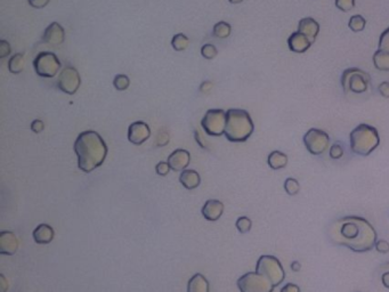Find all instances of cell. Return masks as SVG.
<instances>
[{
  "mask_svg": "<svg viewBox=\"0 0 389 292\" xmlns=\"http://www.w3.org/2000/svg\"><path fill=\"white\" fill-rule=\"evenodd\" d=\"M25 66V59H24V55L23 54H15L9 58L8 62V70L9 72H12L13 75H18L21 73L23 70H24Z\"/></svg>",
  "mask_w": 389,
  "mask_h": 292,
  "instance_id": "obj_24",
  "label": "cell"
},
{
  "mask_svg": "<svg viewBox=\"0 0 389 292\" xmlns=\"http://www.w3.org/2000/svg\"><path fill=\"white\" fill-rule=\"evenodd\" d=\"M355 6V0H336V7L341 12H349Z\"/></svg>",
  "mask_w": 389,
  "mask_h": 292,
  "instance_id": "obj_32",
  "label": "cell"
},
{
  "mask_svg": "<svg viewBox=\"0 0 389 292\" xmlns=\"http://www.w3.org/2000/svg\"><path fill=\"white\" fill-rule=\"evenodd\" d=\"M45 129V123L44 121L39 120V119H37V120H33L31 123V130L36 132V134H39V132H41Z\"/></svg>",
  "mask_w": 389,
  "mask_h": 292,
  "instance_id": "obj_38",
  "label": "cell"
},
{
  "mask_svg": "<svg viewBox=\"0 0 389 292\" xmlns=\"http://www.w3.org/2000/svg\"><path fill=\"white\" fill-rule=\"evenodd\" d=\"M187 292H209L208 280L202 274H194L187 283Z\"/></svg>",
  "mask_w": 389,
  "mask_h": 292,
  "instance_id": "obj_21",
  "label": "cell"
},
{
  "mask_svg": "<svg viewBox=\"0 0 389 292\" xmlns=\"http://www.w3.org/2000/svg\"><path fill=\"white\" fill-rule=\"evenodd\" d=\"M351 152L361 157H368L380 144V137L376 128L361 123L351 130L349 135Z\"/></svg>",
  "mask_w": 389,
  "mask_h": 292,
  "instance_id": "obj_4",
  "label": "cell"
},
{
  "mask_svg": "<svg viewBox=\"0 0 389 292\" xmlns=\"http://www.w3.org/2000/svg\"><path fill=\"white\" fill-rule=\"evenodd\" d=\"M201 126L208 136L219 137L225 134L226 112L222 108H211L205 112Z\"/></svg>",
  "mask_w": 389,
  "mask_h": 292,
  "instance_id": "obj_8",
  "label": "cell"
},
{
  "mask_svg": "<svg viewBox=\"0 0 389 292\" xmlns=\"http://www.w3.org/2000/svg\"><path fill=\"white\" fill-rule=\"evenodd\" d=\"M33 67L39 77L53 78L61 68V62L54 53L41 52L33 59Z\"/></svg>",
  "mask_w": 389,
  "mask_h": 292,
  "instance_id": "obj_9",
  "label": "cell"
},
{
  "mask_svg": "<svg viewBox=\"0 0 389 292\" xmlns=\"http://www.w3.org/2000/svg\"><path fill=\"white\" fill-rule=\"evenodd\" d=\"M285 190L289 195L298 194L299 191H300L299 181L292 177L287 178L286 181H285Z\"/></svg>",
  "mask_w": 389,
  "mask_h": 292,
  "instance_id": "obj_30",
  "label": "cell"
},
{
  "mask_svg": "<svg viewBox=\"0 0 389 292\" xmlns=\"http://www.w3.org/2000/svg\"><path fill=\"white\" fill-rule=\"evenodd\" d=\"M290 267L292 269V272H299L300 268H301V265L299 262H297V260H295V262H292Z\"/></svg>",
  "mask_w": 389,
  "mask_h": 292,
  "instance_id": "obj_45",
  "label": "cell"
},
{
  "mask_svg": "<svg viewBox=\"0 0 389 292\" xmlns=\"http://www.w3.org/2000/svg\"><path fill=\"white\" fill-rule=\"evenodd\" d=\"M12 52L11 45L6 40H0V58L7 57Z\"/></svg>",
  "mask_w": 389,
  "mask_h": 292,
  "instance_id": "obj_36",
  "label": "cell"
},
{
  "mask_svg": "<svg viewBox=\"0 0 389 292\" xmlns=\"http://www.w3.org/2000/svg\"><path fill=\"white\" fill-rule=\"evenodd\" d=\"M170 166H169L168 162L164 161H160L157 166H155V171L159 176H167L169 171H170Z\"/></svg>",
  "mask_w": 389,
  "mask_h": 292,
  "instance_id": "obj_34",
  "label": "cell"
},
{
  "mask_svg": "<svg viewBox=\"0 0 389 292\" xmlns=\"http://www.w3.org/2000/svg\"><path fill=\"white\" fill-rule=\"evenodd\" d=\"M201 54H202V56L204 58L207 59H214L215 57L217 56L218 54V50L217 48L215 47L214 45L211 44H205L202 46V48H201Z\"/></svg>",
  "mask_w": 389,
  "mask_h": 292,
  "instance_id": "obj_31",
  "label": "cell"
},
{
  "mask_svg": "<svg viewBox=\"0 0 389 292\" xmlns=\"http://www.w3.org/2000/svg\"><path fill=\"white\" fill-rule=\"evenodd\" d=\"M228 2H230L231 4H240L243 2V0H228Z\"/></svg>",
  "mask_w": 389,
  "mask_h": 292,
  "instance_id": "obj_46",
  "label": "cell"
},
{
  "mask_svg": "<svg viewBox=\"0 0 389 292\" xmlns=\"http://www.w3.org/2000/svg\"><path fill=\"white\" fill-rule=\"evenodd\" d=\"M304 144L308 152L313 155H321L330 145V137L324 130L310 128L304 135Z\"/></svg>",
  "mask_w": 389,
  "mask_h": 292,
  "instance_id": "obj_10",
  "label": "cell"
},
{
  "mask_svg": "<svg viewBox=\"0 0 389 292\" xmlns=\"http://www.w3.org/2000/svg\"><path fill=\"white\" fill-rule=\"evenodd\" d=\"M81 85V78L77 68L73 66H65L61 71L57 79V86L63 93L73 95L76 94Z\"/></svg>",
  "mask_w": 389,
  "mask_h": 292,
  "instance_id": "obj_11",
  "label": "cell"
},
{
  "mask_svg": "<svg viewBox=\"0 0 389 292\" xmlns=\"http://www.w3.org/2000/svg\"><path fill=\"white\" fill-rule=\"evenodd\" d=\"M288 46H289L291 52L303 54L312 46V43H310L309 39L305 34L299 31H296L288 38Z\"/></svg>",
  "mask_w": 389,
  "mask_h": 292,
  "instance_id": "obj_17",
  "label": "cell"
},
{
  "mask_svg": "<svg viewBox=\"0 0 389 292\" xmlns=\"http://www.w3.org/2000/svg\"><path fill=\"white\" fill-rule=\"evenodd\" d=\"M78 158V168L89 173L103 164L108 155V146L98 132L82 131L73 145Z\"/></svg>",
  "mask_w": 389,
  "mask_h": 292,
  "instance_id": "obj_2",
  "label": "cell"
},
{
  "mask_svg": "<svg viewBox=\"0 0 389 292\" xmlns=\"http://www.w3.org/2000/svg\"><path fill=\"white\" fill-rule=\"evenodd\" d=\"M381 283L386 289L389 290V272H385L381 275Z\"/></svg>",
  "mask_w": 389,
  "mask_h": 292,
  "instance_id": "obj_43",
  "label": "cell"
},
{
  "mask_svg": "<svg viewBox=\"0 0 389 292\" xmlns=\"http://www.w3.org/2000/svg\"><path fill=\"white\" fill-rule=\"evenodd\" d=\"M256 272L262 274L274 286L280 285L285 281L286 272L280 260L274 256H260L256 265Z\"/></svg>",
  "mask_w": 389,
  "mask_h": 292,
  "instance_id": "obj_5",
  "label": "cell"
},
{
  "mask_svg": "<svg viewBox=\"0 0 389 292\" xmlns=\"http://www.w3.org/2000/svg\"><path fill=\"white\" fill-rule=\"evenodd\" d=\"M190 45V39L184 33H177L172 36L171 39V46L172 48L177 50V52H183Z\"/></svg>",
  "mask_w": 389,
  "mask_h": 292,
  "instance_id": "obj_26",
  "label": "cell"
},
{
  "mask_svg": "<svg viewBox=\"0 0 389 292\" xmlns=\"http://www.w3.org/2000/svg\"><path fill=\"white\" fill-rule=\"evenodd\" d=\"M27 2H29L31 7L40 9V8H44V7L47 6L50 0H27Z\"/></svg>",
  "mask_w": 389,
  "mask_h": 292,
  "instance_id": "obj_39",
  "label": "cell"
},
{
  "mask_svg": "<svg viewBox=\"0 0 389 292\" xmlns=\"http://www.w3.org/2000/svg\"><path fill=\"white\" fill-rule=\"evenodd\" d=\"M211 82L209 81H205L202 84V86L200 87V90L203 91V93H207V91H210V89H211Z\"/></svg>",
  "mask_w": 389,
  "mask_h": 292,
  "instance_id": "obj_44",
  "label": "cell"
},
{
  "mask_svg": "<svg viewBox=\"0 0 389 292\" xmlns=\"http://www.w3.org/2000/svg\"><path fill=\"white\" fill-rule=\"evenodd\" d=\"M18 240L13 232H0V253L13 256L18 249Z\"/></svg>",
  "mask_w": 389,
  "mask_h": 292,
  "instance_id": "obj_15",
  "label": "cell"
},
{
  "mask_svg": "<svg viewBox=\"0 0 389 292\" xmlns=\"http://www.w3.org/2000/svg\"><path fill=\"white\" fill-rule=\"evenodd\" d=\"M114 88L119 91H123L128 89V87L130 85V79L126 75H118L116 76L113 80Z\"/></svg>",
  "mask_w": 389,
  "mask_h": 292,
  "instance_id": "obj_29",
  "label": "cell"
},
{
  "mask_svg": "<svg viewBox=\"0 0 389 292\" xmlns=\"http://www.w3.org/2000/svg\"><path fill=\"white\" fill-rule=\"evenodd\" d=\"M240 292H273L274 286L266 277L257 272L243 274L236 282Z\"/></svg>",
  "mask_w": 389,
  "mask_h": 292,
  "instance_id": "obj_7",
  "label": "cell"
},
{
  "mask_svg": "<svg viewBox=\"0 0 389 292\" xmlns=\"http://www.w3.org/2000/svg\"><path fill=\"white\" fill-rule=\"evenodd\" d=\"M365 24H367V21L362 15H353L350 17V20L348 22V27L354 32H361L364 30Z\"/></svg>",
  "mask_w": 389,
  "mask_h": 292,
  "instance_id": "obj_27",
  "label": "cell"
},
{
  "mask_svg": "<svg viewBox=\"0 0 389 292\" xmlns=\"http://www.w3.org/2000/svg\"><path fill=\"white\" fill-rule=\"evenodd\" d=\"M224 212V204L219 200H208L201 210V213L208 222H216Z\"/></svg>",
  "mask_w": 389,
  "mask_h": 292,
  "instance_id": "obj_16",
  "label": "cell"
},
{
  "mask_svg": "<svg viewBox=\"0 0 389 292\" xmlns=\"http://www.w3.org/2000/svg\"><path fill=\"white\" fill-rule=\"evenodd\" d=\"M371 77L369 73L359 67H349L342 72L341 86L346 93L351 91L354 94H363L369 88Z\"/></svg>",
  "mask_w": 389,
  "mask_h": 292,
  "instance_id": "obj_6",
  "label": "cell"
},
{
  "mask_svg": "<svg viewBox=\"0 0 389 292\" xmlns=\"http://www.w3.org/2000/svg\"><path fill=\"white\" fill-rule=\"evenodd\" d=\"M374 248H376V250L378 251L379 253L386 254L389 252V243L386 240H378L376 242V245H374Z\"/></svg>",
  "mask_w": 389,
  "mask_h": 292,
  "instance_id": "obj_37",
  "label": "cell"
},
{
  "mask_svg": "<svg viewBox=\"0 0 389 292\" xmlns=\"http://www.w3.org/2000/svg\"><path fill=\"white\" fill-rule=\"evenodd\" d=\"M280 292H301V291H300V287L297 284H294V283H288V284H286L282 287Z\"/></svg>",
  "mask_w": 389,
  "mask_h": 292,
  "instance_id": "obj_41",
  "label": "cell"
},
{
  "mask_svg": "<svg viewBox=\"0 0 389 292\" xmlns=\"http://www.w3.org/2000/svg\"><path fill=\"white\" fill-rule=\"evenodd\" d=\"M328 235L333 243L344 245L355 252H368L377 242V232L367 219L348 216L337 219L329 227Z\"/></svg>",
  "mask_w": 389,
  "mask_h": 292,
  "instance_id": "obj_1",
  "label": "cell"
},
{
  "mask_svg": "<svg viewBox=\"0 0 389 292\" xmlns=\"http://www.w3.org/2000/svg\"><path fill=\"white\" fill-rule=\"evenodd\" d=\"M151 129L144 121L132 122L128 128V140L134 145H142L150 138Z\"/></svg>",
  "mask_w": 389,
  "mask_h": 292,
  "instance_id": "obj_12",
  "label": "cell"
},
{
  "mask_svg": "<svg viewBox=\"0 0 389 292\" xmlns=\"http://www.w3.org/2000/svg\"><path fill=\"white\" fill-rule=\"evenodd\" d=\"M180 181L186 190H194L201 184L200 173L193 169H185L180 175Z\"/></svg>",
  "mask_w": 389,
  "mask_h": 292,
  "instance_id": "obj_20",
  "label": "cell"
},
{
  "mask_svg": "<svg viewBox=\"0 0 389 292\" xmlns=\"http://www.w3.org/2000/svg\"><path fill=\"white\" fill-rule=\"evenodd\" d=\"M344 155V149L339 144H333L330 148V158L331 159H340Z\"/></svg>",
  "mask_w": 389,
  "mask_h": 292,
  "instance_id": "obj_35",
  "label": "cell"
},
{
  "mask_svg": "<svg viewBox=\"0 0 389 292\" xmlns=\"http://www.w3.org/2000/svg\"><path fill=\"white\" fill-rule=\"evenodd\" d=\"M379 49L389 52V27L382 32L379 38Z\"/></svg>",
  "mask_w": 389,
  "mask_h": 292,
  "instance_id": "obj_33",
  "label": "cell"
},
{
  "mask_svg": "<svg viewBox=\"0 0 389 292\" xmlns=\"http://www.w3.org/2000/svg\"><path fill=\"white\" fill-rule=\"evenodd\" d=\"M288 161H289L288 155L281 152V151H273V152L269 153L267 158L268 166L273 170H280V169L286 168L288 166Z\"/></svg>",
  "mask_w": 389,
  "mask_h": 292,
  "instance_id": "obj_22",
  "label": "cell"
},
{
  "mask_svg": "<svg viewBox=\"0 0 389 292\" xmlns=\"http://www.w3.org/2000/svg\"><path fill=\"white\" fill-rule=\"evenodd\" d=\"M8 289V283L4 274H0V292H6Z\"/></svg>",
  "mask_w": 389,
  "mask_h": 292,
  "instance_id": "obj_42",
  "label": "cell"
},
{
  "mask_svg": "<svg viewBox=\"0 0 389 292\" xmlns=\"http://www.w3.org/2000/svg\"><path fill=\"white\" fill-rule=\"evenodd\" d=\"M374 67L379 71H389V52L382 49H378L373 54Z\"/></svg>",
  "mask_w": 389,
  "mask_h": 292,
  "instance_id": "obj_23",
  "label": "cell"
},
{
  "mask_svg": "<svg viewBox=\"0 0 389 292\" xmlns=\"http://www.w3.org/2000/svg\"><path fill=\"white\" fill-rule=\"evenodd\" d=\"M55 235L54 228L47 225V224H40V225L37 226L34 228L33 233H32V236H33V240L36 243L38 244H48L53 241Z\"/></svg>",
  "mask_w": 389,
  "mask_h": 292,
  "instance_id": "obj_19",
  "label": "cell"
},
{
  "mask_svg": "<svg viewBox=\"0 0 389 292\" xmlns=\"http://www.w3.org/2000/svg\"><path fill=\"white\" fill-rule=\"evenodd\" d=\"M379 93H380L383 97L389 98V82L388 81H383L378 87Z\"/></svg>",
  "mask_w": 389,
  "mask_h": 292,
  "instance_id": "obj_40",
  "label": "cell"
},
{
  "mask_svg": "<svg viewBox=\"0 0 389 292\" xmlns=\"http://www.w3.org/2000/svg\"><path fill=\"white\" fill-rule=\"evenodd\" d=\"M65 40L64 27L57 22H53L46 27L43 34V41L50 46H61Z\"/></svg>",
  "mask_w": 389,
  "mask_h": 292,
  "instance_id": "obj_13",
  "label": "cell"
},
{
  "mask_svg": "<svg viewBox=\"0 0 389 292\" xmlns=\"http://www.w3.org/2000/svg\"><path fill=\"white\" fill-rule=\"evenodd\" d=\"M231 32H232L231 24H228L227 22H224V21L216 23L213 29V34L216 36V38H221V39H225L227 38V36H230Z\"/></svg>",
  "mask_w": 389,
  "mask_h": 292,
  "instance_id": "obj_25",
  "label": "cell"
},
{
  "mask_svg": "<svg viewBox=\"0 0 389 292\" xmlns=\"http://www.w3.org/2000/svg\"><path fill=\"white\" fill-rule=\"evenodd\" d=\"M169 166L173 171H183L189 167L191 162V154L189 151L177 149L168 157Z\"/></svg>",
  "mask_w": 389,
  "mask_h": 292,
  "instance_id": "obj_14",
  "label": "cell"
},
{
  "mask_svg": "<svg viewBox=\"0 0 389 292\" xmlns=\"http://www.w3.org/2000/svg\"><path fill=\"white\" fill-rule=\"evenodd\" d=\"M235 226L237 228V231L242 233V234H245V233L250 232L251 227H253V222H251V219L249 217L241 216L236 219Z\"/></svg>",
  "mask_w": 389,
  "mask_h": 292,
  "instance_id": "obj_28",
  "label": "cell"
},
{
  "mask_svg": "<svg viewBox=\"0 0 389 292\" xmlns=\"http://www.w3.org/2000/svg\"><path fill=\"white\" fill-rule=\"evenodd\" d=\"M255 130V125L249 112L242 108H230L226 112L225 137L233 143H242L249 139Z\"/></svg>",
  "mask_w": 389,
  "mask_h": 292,
  "instance_id": "obj_3",
  "label": "cell"
},
{
  "mask_svg": "<svg viewBox=\"0 0 389 292\" xmlns=\"http://www.w3.org/2000/svg\"><path fill=\"white\" fill-rule=\"evenodd\" d=\"M301 33L305 34L309 39L310 43H314L316 40V36L320 32V24L312 17L301 18L298 23V30Z\"/></svg>",
  "mask_w": 389,
  "mask_h": 292,
  "instance_id": "obj_18",
  "label": "cell"
}]
</instances>
